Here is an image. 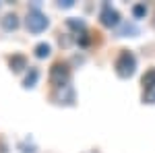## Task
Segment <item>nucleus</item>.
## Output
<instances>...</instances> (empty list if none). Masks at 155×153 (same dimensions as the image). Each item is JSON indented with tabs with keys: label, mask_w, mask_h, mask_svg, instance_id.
<instances>
[{
	"label": "nucleus",
	"mask_w": 155,
	"mask_h": 153,
	"mask_svg": "<svg viewBox=\"0 0 155 153\" xmlns=\"http://www.w3.org/2000/svg\"><path fill=\"white\" fill-rule=\"evenodd\" d=\"M134 68H137V58L132 56V52H122L118 58H116V72H118L122 79H128L134 75Z\"/></svg>",
	"instance_id": "1"
},
{
	"label": "nucleus",
	"mask_w": 155,
	"mask_h": 153,
	"mask_svg": "<svg viewBox=\"0 0 155 153\" xmlns=\"http://www.w3.org/2000/svg\"><path fill=\"white\" fill-rule=\"evenodd\" d=\"M68 81H71V71H68V66L62 64V62H56V64L50 68V83L58 89V87L68 85Z\"/></svg>",
	"instance_id": "2"
},
{
	"label": "nucleus",
	"mask_w": 155,
	"mask_h": 153,
	"mask_svg": "<svg viewBox=\"0 0 155 153\" xmlns=\"http://www.w3.org/2000/svg\"><path fill=\"white\" fill-rule=\"evenodd\" d=\"M48 25H50V21H48V17H46L44 12H39L37 8L29 11V15H27V29H29L31 33H41Z\"/></svg>",
	"instance_id": "3"
},
{
	"label": "nucleus",
	"mask_w": 155,
	"mask_h": 153,
	"mask_svg": "<svg viewBox=\"0 0 155 153\" xmlns=\"http://www.w3.org/2000/svg\"><path fill=\"white\" fill-rule=\"evenodd\" d=\"M99 19H101V23L106 25V27H116L120 23V15L116 8H112L110 4H104L101 6V12H99Z\"/></svg>",
	"instance_id": "4"
},
{
	"label": "nucleus",
	"mask_w": 155,
	"mask_h": 153,
	"mask_svg": "<svg viewBox=\"0 0 155 153\" xmlns=\"http://www.w3.org/2000/svg\"><path fill=\"white\" fill-rule=\"evenodd\" d=\"M54 99H56L58 104H64V106H72V104H74V89H72V85L58 87L56 93H54Z\"/></svg>",
	"instance_id": "5"
},
{
	"label": "nucleus",
	"mask_w": 155,
	"mask_h": 153,
	"mask_svg": "<svg viewBox=\"0 0 155 153\" xmlns=\"http://www.w3.org/2000/svg\"><path fill=\"white\" fill-rule=\"evenodd\" d=\"M8 64H11V68L15 72H21L23 68H27V58H25L23 54H15V56L8 60Z\"/></svg>",
	"instance_id": "6"
},
{
	"label": "nucleus",
	"mask_w": 155,
	"mask_h": 153,
	"mask_svg": "<svg viewBox=\"0 0 155 153\" xmlns=\"http://www.w3.org/2000/svg\"><path fill=\"white\" fill-rule=\"evenodd\" d=\"M37 79H39V71L37 68H29V72H27V77H25V81H23V87H27V89L35 87Z\"/></svg>",
	"instance_id": "7"
},
{
	"label": "nucleus",
	"mask_w": 155,
	"mask_h": 153,
	"mask_svg": "<svg viewBox=\"0 0 155 153\" xmlns=\"http://www.w3.org/2000/svg\"><path fill=\"white\" fill-rule=\"evenodd\" d=\"M2 27H4L6 31L17 29V27H19V17H17V15H6V17L2 19Z\"/></svg>",
	"instance_id": "8"
},
{
	"label": "nucleus",
	"mask_w": 155,
	"mask_h": 153,
	"mask_svg": "<svg viewBox=\"0 0 155 153\" xmlns=\"http://www.w3.org/2000/svg\"><path fill=\"white\" fill-rule=\"evenodd\" d=\"M50 52H52L50 44H37V46H35V56H37V58H48Z\"/></svg>",
	"instance_id": "9"
},
{
	"label": "nucleus",
	"mask_w": 155,
	"mask_h": 153,
	"mask_svg": "<svg viewBox=\"0 0 155 153\" xmlns=\"http://www.w3.org/2000/svg\"><path fill=\"white\" fill-rule=\"evenodd\" d=\"M143 85H145V89H149V87L155 85V68H151V71H147L143 75Z\"/></svg>",
	"instance_id": "10"
},
{
	"label": "nucleus",
	"mask_w": 155,
	"mask_h": 153,
	"mask_svg": "<svg viewBox=\"0 0 155 153\" xmlns=\"http://www.w3.org/2000/svg\"><path fill=\"white\" fill-rule=\"evenodd\" d=\"M143 101H145V104H155V85H153V87H149V89H145Z\"/></svg>",
	"instance_id": "11"
},
{
	"label": "nucleus",
	"mask_w": 155,
	"mask_h": 153,
	"mask_svg": "<svg viewBox=\"0 0 155 153\" xmlns=\"http://www.w3.org/2000/svg\"><path fill=\"white\" fill-rule=\"evenodd\" d=\"M66 25H68L71 29H77V31H85V23L81 21V19H68Z\"/></svg>",
	"instance_id": "12"
},
{
	"label": "nucleus",
	"mask_w": 155,
	"mask_h": 153,
	"mask_svg": "<svg viewBox=\"0 0 155 153\" xmlns=\"http://www.w3.org/2000/svg\"><path fill=\"white\" fill-rule=\"evenodd\" d=\"M132 15H134L137 19L145 17V15H147V6H145V4H134V6H132Z\"/></svg>",
	"instance_id": "13"
},
{
	"label": "nucleus",
	"mask_w": 155,
	"mask_h": 153,
	"mask_svg": "<svg viewBox=\"0 0 155 153\" xmlns=\"http://www.w3.org/2000/svg\"><path fill=\"white\" fill-rule=\"evenodd\" d=\"M126 33H132V35H137V33H139V29H137L134 25L124 23V25H122V29H120V35H126Z\"/></svg>",
	"instance_id": "14"
},
{
	"label": "nucleus",
	"mask_w": 155,
	"mask_h": 153,
	"mask_svg": "<svg viewBox=\"0 0 155 153\" xmlns=\"http://www.w3.org/2000/svg\"><path fill=\"white\" fill-rule=\"evenodd\" d=\"M72 4H74L72 0H64V2H60V6H64V8H71Z\"/></svg>",
	"instance_id": "15"
}]
</instances>
